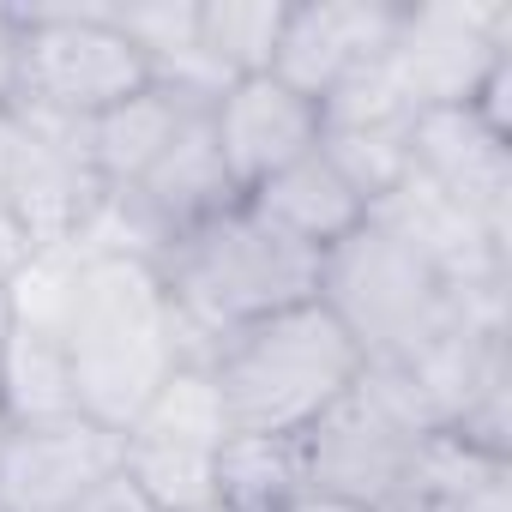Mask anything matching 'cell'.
Segmentation results:
<instances>
[{
    "label": "cell",
    "instance_id": "cell-1",
    "mask_svg": "<svg viewBox=\"0 0 512 512\" xmlns=\"http://www.w3.org/2000/svg\"><path fill=\"white\" fill-rule=\"evenodd\" d=\"M151 266L169 296L187 362H205L217 338L253 320H272L284 308H302L320 290V253L296 247L247 205L175 235Z\"/></svg>",
    "mask_w": 512,
    "mask_h": 512
},
{
    "label": "cell",
    "instance_id": "cell-2",
    "mask_svg": "<svg viewBox=\"0 0 512 512\" xmlns=\"http://www.w3.org/2000/svg\"><path fill=\"white\" fill-rule=\"evenodd\" d=\"M67 368L79 416L127 434L145 398L187 362L157 266L139 253H85L79 302L67 314Z\"/></svg>",
    "mask_w": 512,
    "mask_h": 512
},
{
    "label": "cell",
    "instance_id": "cell-3",
    "mask_svg": "<svg viewBox=\"0 0 512 512\" xmlns=\"http://www.w3.org/2000/svg\"><path fill=\"white\" fill-rule=\"evenodd\" d=\"M205 368L217 380L229 434L302 440L356 386L362 350L344 338V326L320 302H302L217 338Z\"/></svg>",
    "mask_w": 512,
    "mask_h": 512
},
{
    "label": "cell",
    "instance_id": "cell-4",
    "mask_svg": "<svg viewBox=\"0 0 512 512\" xmlns=\"http://www.w3.org/2000/svg\"><path fill=\"white\" fill-rule=\"evenodd\" d=\"M434 422L398 368H362L356 386L296 440L302 488L362 512H422V446Z\"/></svg>",
    "mask_w": 512,
    "mask_h": 512
},
{
    "label": "cell",
    "instance_id": "cell-5",
    "mask_svg": "<svg viewBox=\"0 0 512 512\" xmlns=\"http://www.w3.org/2000/svg\"><path fill=\"white\" fill-rule=\"evenodd\" d=\"M314 302L344 326V338L362 350V368H398L422 356L440 332H452V290L434 266L386 235L374 217L350 229L338 247L320 253V290Z\"/></svg>",
    "mask_w": 512,
    "mask_h": 512
},
{
    "label": "cell",
    "instance_id": "cell-6",
    "mask_svg": "<svg viewBox=\"0 0 512 512\" xmlns=\"http://www.w3.org/2000/svg\"><path fill=\"white\" fill-rule=\"evenodd\" d=\"M151 85L145 55L115 31L109 7H25V79L19 109L55 121H91Z\"/></svg>",
    "mask_w": 512,
    "mask_h": 512
},
{
    "label": "cell",
    "instance_id": "cell-7",
    "mask_svg": "<svg viewBox=\"0 0 512 512\" xmlns=\"http://www.w3.org/2000/svg\"><path fill=\"white\" fill-rule=\"evenodd\" d=\"M506 61H512V0H422V7L398 0L386 73L416 115L464 109Z\"/></svg>",
    "mask_w": 512,
    "mask_h": 512
},
{
    "label": "cell",
    "instance_id": "cell-8",
    "mask_svg": "<svg viewBox=\"0 0 512 512\" xmlns=\"http://www.w3.org/2000/svg\"><path fill=\"white\" fill-rule=\"evenodd\" d=\"M103 181L85 157V121H55L13 109V151H7V187L0 217L31 247H79L91 217L103 211Z\"/></svg>",
    "mask_w": 512,
    "mask_h": 512
},
{
    "label": "cell",
    "instance_id": "cell-9",
    "mask_svg": "<svg viewBox=\"0 0 512 512\" xmlns=\"http://www.w3.org/2000/svg\"><path fill=\"white\" fill-rule=\"evenodd\" d=\"M398 31V0H296L284 7L272 79H284L314 109L356 73L380 67Z\"/></svg>",
    "mask_w": 512,
    "mask_h": 512
},
{
    "label": "cell",
    "instance_id": "cell-10",
    "mask_svg": "<svg viewBox=\"0 0 512 512\" xmlns=\"http://www.w3.org/2000/svg\"><path fill=\"white\" fill-rule=\"evenodd\" d=\"M410 127H416V109L404 103V91L380 61L320 103V157L374 211L410 175Z\"/></svg>",
    "mask_w": 512,
    "mask_h": 512
},
{
    "label": "cell",
    "instance_id": "cell-11",
    "mask_svg": "<svg viewBox=\"0 0 512 512\" xmlns=\"http://www.w3.org/2000/svg\"><path fill=\"white\" fill-rule=\"evenodd\" d=\"M109 470H121L115 428L91 416L19 422L0 446V512H67Z\"/></svg>",
    "mask_w": 512,
    "mask_h": 512
},
{
    "label": "cell",
    "instance_id": "cell-12",
    "mask_svg": "<svg viewBox=\"0 0 512 512\" xmlns=\"http://www.w3.org/2000/svg\"><path fill=\"white\" fill-rule=\"evenodd\" d=\"M205 127H211L241 193H253L260 181H272L278 169H290L296 157H308L320 145V109L272 73L223 85L217 103L205 109Z\"/></svg>",
    "mask_w": 512,
    "mask_h": 512
},
{
    "label": "cell",
    "instance_id": "cell-13",
    "mask_svg": "<svg viewBox=\"0 0 512 512\" xmlns=\"http://www.w3.org/2000/svg\"><path fill=\"white\" fill-rule=\"evenodd\" d=\"M410 169L428 187H440L452 205L482 217L488 229L512 235V139L494 133L470 103L416 115V127H410Z\"/></svg>",
    "mask_w": 512,
    "mask_h": 512
},
{
    "label": "cell",
    "instance_id": "cell-14",
    "mask_svg": "<svg viewBox=\"0 0 512 512\" xmlns=\"http://www.w3.org/2000/svg\"><path fill=\"white\" fill-rule=\"evenodd\" d=\"M241 205L253 211V217H266L278 235H290L296 247H308V253H326V247H338L350 229H362V217H368V205L350 193V181L320 157V145L308 151V157H296L290 169H278L272 181H260L253 193H241Z\"/></svg>",
    "mask_w": 512,
    "mask_h": 512
},
{
    "label": "cell",
    "instance_id": "cell-15",
    "mask_svg": "<svg viewBox=\"0 0 512 512\" xmlns=\"http://www.w3.org/2000/svg\"><path fill=\"white\" fill-rule=\"evenodd\" d=\"M193 115H205V109L187 103V97L169 91V85H145V91H133L127 103L91 115V121H85V157H91L103 193H127L133 181H145V169L181 139V127H187Z\"/></svg>",
    "mask_w": 512,
    "mask_h": 512
},
{
    "label": "cell",
    "instance_id": "cell-16",
    "mask_svg": "<svg viewBox=\"0 0 512 512\" xmlns=\"http://www.w3.org/2000/svg\"><path fill=\"white\" fill-rule=\"evenodd\" d=\"M121 440H151V446H187V452H217L229 440V416L217 398V380L205 362H181L151 398L145 410L127 422Z\"/></svg>",
    "mask_w": 512,
    "mask_h": 512
},
{
    "label": "cell",
    "instance_id": "cell-17",
    "mask_svg": "<svg viewBox=\"0 0 512 512\" xmlns=\"http://www.w3.org/2000/svg\"><path fill=\"white\" fill-rule=\"evenodd\" d=\"M0 398H7L13 422L79 416L67 344L55 332H31V326H13L7 320V332H0Z\"/></svg>",
    "mask_w": 512,
    "mask_h": 512
},
{
    "label": "cell",
    "instance_id": "cell-18",
    "mask_svg": "<svg viewBox=\"0 0 512 512\" xmlns=\"http://www.w3.org/2000/svg\"><path fill=\"white\" fill-rule=\"evenodd\" d=\"M284 7L290 0H199V61L223 85L272 73Z\"/></svg>",
    "mask_w": 512,
    "mask_h": 512
},
{
    "label": "cell",
    "instance_id": "cell-19",
    "mask_svg": "<svg viewBox=\"0 0 512 512\" xmlns=\"http://www.w3.org/2000/svg\"><path fill=\"white\" fill-rule=\"evenodd\" d=\"M302 488V446L278 434H229L217 446V500L235 512H278Z\"/></svg>",
    "mask_w": 512,
    "mask_h": 512
},
{
    "label": "cell",
    "instance_id": "cell-20",
    "mask_svg": "<svg viewBox=\"0 0 512 512\" xmlns=\"http://www.w3.org/2000/svg\"><path fill=\"white\" fill-rule=\"evenodd\" d=\"M121 470L139 482V494H145L157 512H187V506L217 500V452L121 440Z\"/></svg>",
    "mask_w": 512,
    "mask_h": 512
},
{
    "label": "cell",
    "instance_id": "cell-21",
    "mask_svg": "<svg viewBox=\"0 0 512 512\" xmlns=\"http://www.w3.org/2000/svg\"><path fill=\"white\" fill-rule=\"evenodd\" d=\"M25 79V7H0V109H19Z\"/></svg>",
    "mask_w": 512,
    "mask_h": 512
},
{
    "label": "cell",
    "instance_id": "cell-22",
    "mask_svg": "<svg viewBox=\"0 0 512 512\" xmlns=\"http://www.w3.org/2000/svg\"><path fill=\"white\" fill-rule=\"evenodd\" d=\"M67 512H157V506L139 494V482H133L127 470H109V476H103L97 488H85Z\"/></svg>",
    "mask_w": 512,
    "mask_h": 512
},
{
    "label": "cell",
    "instance_id": "cell-23",
    "mask_svg": "<svg viewBox=\"0 0 512 512\" xmlns=\"http://www.w3.org/2000/svg\"><path fill=\"white\" fill-rule=\"evenodd\" d=\"M278 512H362V506H350V500H332V494H314V488H296Z\"/></svg>",
    "mask_w": 512,
    "mask_h": 512
},
{
    "label": "cell",
    "instance_id": "cell-24",
    "mask_svg": "<svg viewBox=\"0 0 512 512\" xmlns=\"http://www.w3.org/2000/svg\"><path fill=\"white\" fill-rule=\"evenodd\" d=\"M7 151H13V109H0V187H7Z\"/></svg>",
    "mask_w": 512,
    "mask_h": 512
},
{
    "label": "cell",
    "instance_id": "cell-25",
    "mask_svg": "<svg viewBox=\"0 0 512 512\" xmlns=\"http://www.w3.org/2000/svg\"><path fill=\"white\" fill-rule=\"evenodd\" d=\"M19 422H13V410H7V398H0V446H7V434H13Z\"/></svg>",
    "mask_w": 512,
    "mask_h": 512
},
{
    "label": "cell",
    "instance_id": "cell-26",
    "mask_svg": "<svg viewBox=\"0 0 512 512\" xmlns=\"http://www.w3.org/2000/svg\"><path fill=\"white\" fill-rule=\"evenodd\" d=\"M187 512H235V506H223V500H205V506H187Z\"/></svg>",
    "mask_w": 512,
    "mask_h": 512
}]
</instances>
